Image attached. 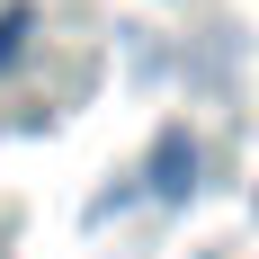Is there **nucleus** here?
<instances>
[{
  "mask_svg": "<svg viewBox=\"0 0 259 259\" xmlns=\"http://www.w3.org/2000/svg\"><path fill=\"white\" fill-rule=\"evenodd\" d=\"M188 188H197V143H188V134L170 125V134L152 143V197H170V206H179Z\"/></svg>",
  "mask_w": 259,
  "mask_h": 259,
  "instance_id": "obj_1",
  "label": "nucleus"
},
{
  "mask_svg": "<svg viewBox=\"0 0 259 259\" xmlns=\"http://www.w3.org/2000/svg\"><path fill=\"white\" fill-rule=\"evenodd\" d=\"M27 36H36V9H27V0H9V9H0V72L27 54Z\"/></svg>",
  "mask_w": 259,
  "mask_h": 259,
  "instance_id": "obj_2",
  "label": "nucleus"
}]
</instances>
